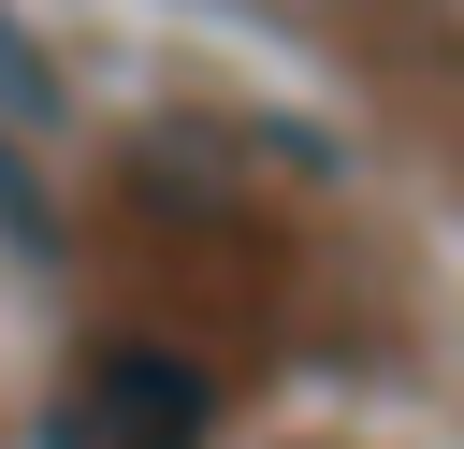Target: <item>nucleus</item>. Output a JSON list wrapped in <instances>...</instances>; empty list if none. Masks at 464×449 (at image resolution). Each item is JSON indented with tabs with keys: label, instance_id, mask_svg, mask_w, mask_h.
Returning a JSON list of instances; mask_svg holds the SVG:
<instances>
[{
	"label": "nucleus",
	"instance_id": "1",
	"mask_svg": "<svg viewBox=\"0 0 464 449\" xmlns=\"http://www.w3.org/2000/svg\"><path fill=\"white\" fill-rule=\"evenodd\" d=\"M44 101H58V87H44V58H29V29L0 14V116H44Z\"/></svg>",
	"mask_w": 464,
	"mask_h": 449
}]
</instances>
